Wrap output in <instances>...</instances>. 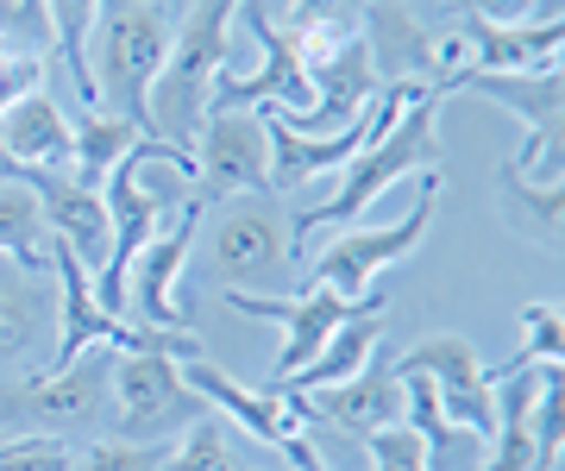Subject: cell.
<instances>
[{"instance_id": "cell-24", "label": "cell", "mask_w": 565, "mask_h": 471, "mask_svg": "<svg viewBox=\"0 0 565 471\" xmlns=\"http://www.w3.org/2000/svg\"><path fill=\"white\" fill-rule=\"evenodd\" d=\"M163 471H239L221 415H202L189 433H177V440H170V452H163Z\"/></svg>"}, {"instance_id": "cell-14", "label": "cell", "mask_w": 565, "mask_h": 471, "mask_svg": "<svg viewBox=\"0 0 565 471\" xmlns=\"http://www.w3.org/2000/svg\"><path fill=\"white\" fill-rule=\"evenodd\" d=\"M57 328V283L51 270H20L0 258V365H39Z\"/></svg>"}, {"instance_id": "cell-18", "label": "cell", "mask_w": 565, "mask_h": 471, "mask_svg": "<svg viewBox=\"0 0 565 471\" xmlns=\"http://www.w3.org/2000/svg\"><path fill=\"white\" fill-rule=\"evenodd\" d=\"M377 346H384V308H371V314H352V321H340L333 328V340H327L315 358H308L289 384H270V389H289V396H308V389H327V384H345V377H359L371 358H377Z\"/></svg>"}, {"instance_id": "cell-7", "label": "cell", "mask_w": 565, "mask_h": 471, "mask_svg": "<svg viewBox=\"0 0 565 471\" xmlns=\"http://www.w3.org/2000/svg\"><path fill=\"white\" fill-rule=\"evenodd\" d=\"M182 384L195 389L207 409L221 415V421H239L252 440H264L270 452H282V459H289V471H327L321 452H315V440H308L302 396H282V389H245L239 377H226L207 352L182 365Z\"/></svg>"}, {"instance_id": "cell-30", "label": "cell", "mask_w": 565, "mask_h": 471, "mask_svg": "<svg viewBox=\"0 0 565 471\" xmlns=\"http://www.w3.org/2000/svg\"><path fill=\"white\" fill-rule=\"evenodd\" d=\"M32 88H44V57H13V63H0V114L20 101V95H32Z\"/></svg>"}, {"instance_id": "cell-22", "label": "cell", "mask_w": 565, "mask_h": 471, "mask_svg": "<svg viewBox=\"0 0 565 471\" xmlns=\"http://www.w3.org/2000/svg\"><path fill=\"white\" fill-rule=\"evenodd\" d=\"M0 258L20 270H51V226L32 189H0Z\"/></svg>"}, {"instance_id": "cell-13", "label": "cell", "mask_w": 565, "mask_h": 471, "mask_svg": "<svg viewBox=\"0 0 565 471\" xmlns=\"http://www.w3.org/2000/svg\"><path fill=\"white\" fill-rule=\"evenodd\" d=\"M282 396H289V389H282ZM302 409H308V421H327V428L371 440V433L396 428L408 415V389H403V377H396L390 358H371V365H364L359 377H345V384L308 389Z\"/></svg>"}, {"instance_id": "cell-17", "label": "cell", "mask_w": 565, "mask_h": 471, "mask_svg": "<svg viewBox=\"0 0 565 471\" xmlns=\"http://www.w3.org/2000/svg\"><path fill=\"white\" fill-rule=\"evenodd\" d=\"M264 132H270V195L302 189V183H315V176H340L364 144H371L364 120L345 126V132H327V139H308V132H296L282 114H264Z\"/></svg>"}, {"instance_id": "cell-3", "label": "cell", "mask_w": 565, "mask_h": 471, "mask_svg": "<svg viewBox=\"0 0 565 471\" xmlns=\"http://www.w3.org/2000/svg\"><path fill=\"white\" fill-rule=\"evenodd\" d=\"M170 39H177L170 0H102V13H95L88 69H95L102 114L139 126L145 139H151V83L170 57Z\"/></svg>"}, {"instance_id": "cell-21", "label": "cell", "mask_w": 565, "mask_h": 471, "mask_svg": "<svg viewBox=\"0 0 565 471\" xmlns=\"http://www.w3.org/2000/svg\"><path fill=\"white\" fill-rule=\"evenodd\" d=\"M497 195H503V214H509V226L522 233V239H534L541 251H559L565 246V189H534V183H522L515 170H497Z\"/></svg>"}, {"instance_id": "cell-1", "label": "cell", "mask_w": 565, "mask_h": 471, "mask_svg": "<svg viewBox=\"0 0 565 471\" xmlns=\"http://www.w3.org/2000/svg\"><path fill=\"white\" fill-rule=\"evenodd\" d=\"M427 170H440V95L415 101L403 120L384 132V139L364 144L359 158L340 170V189H333V202L289 214V251H296V270L308 265V239H315V233L364 221V214L384 202L396 183H408V176H427Z\"/></svg>"}, {"instance_id": "cell-15", "label": "cell", "mask_w": 565, "mask_h": 471, "mask_svg": "<svg viewBox=\"0 0 565 471\" xmlns=\"http://www.w3.org/2000/svg\"><path fill=\"white\" fill-rule=\"evenodd\" d=\"M0 158L25 170H70L76 164V114H63L51 88H32L0 114Z\"/></svg>"}, {"instance_id": "cell-5", "label": "cell", "mask_w": 565, "mask_h": 471, "mask_svg": "<svg viewBox=\"0 0 565 471\" xmlns=\"http://www.w3.org/2000/svg\"><path fill=\"white\" fill-rule=\"evenodd\" d=\"M107 415H114V433H120V440L170 447L177 433H189L214 409L182 384V358H170V352H114Z\"/></svg>"}, {"instance_id": "cell-8", "label": "cell", "mask_w": 565, "mask_h": 471, "mask_svg": "<svg viewBox=\"0 0 565 471\" xmlns=\"http://www.w3.org/2000/svg\"><path fill=\"white\" fill-rule=\"evenodd\" d=\"M221 302L233 314H252V321H277L282 328V352H277V371H270V384H289L296 371L315 358V352L333 340L340 321L352 314H371V308H390L384 289H364V296H333V289H315L302 283L296 296H264V289H221Z\"/></svg>"}, {"instance_id": "cell-26", "label": "cell", "mask_w": 565, "mask_h": 471, "mask_svg": "<svg viewBox=\"0 0 565 471\" xmlns=\"http://www.w3.org/2000/svg\"><path fill=\"white\" fill-rule=\"evenodd\" d=\"M0 471H76V447L51 433H13L0 440Z\"/></svg>"}, {"instance_id": "cell-23", "label": "cell", "mask_w": 565, "mask_h": 471, "mask_svg": "<svg viewBox=\"0 0 565 471\" xmlns=\"http://www.w3.org/2000/svg\"><path fill=\"white\" fill-rule=\"evenodd\" d=\"M534 365H565V314H559V302H527L522 308V346L490 371V384H503V377L534 371Z\"/></svg>"}, {"instance_id": "cell-2", "label": "cell", "mask_w": 565, "mask_h": 471, "mask_svg": "<svg viewBox=\"0 0 565 471\" xmlns=\"http://www.w3.org/2000/svg\"><path fill=\"white\" fill-rule=\"evenodd\" d=\"M239 0H189L170 39L158 83H151V144H170L195 158V139L214 107V83L226 76V32H233Z\"/></svg>"}, {"instance_id": "cell-6", "label": "cell", "mask_w": 565, "mask_h": 471, "mask_svg": "<svg viewBox=\"0 0 565 471\" xmlns=\"http://www.w3.org/2000/svg\"><path fill=\"white\" fill-rule=\"evenodd\" d=\"M434 207H440V170H427V176H422L415 207H408L403 221H390V226H352V233H340V239H333L315 265H302V283L333 289V296H364V289H377V277H384V270H396L408 251L427 239ZM302 283H296V289H302Z\"/></svg>"}, {"instance_id": "cell-31", "label": "cell", "mask_w": 565, "mask_h": 471, "mask_svg": "<svg viewBox=\"0 0 565 471\" xmlns=\"http://www.w3.org/2000/svg\"><path fill=\"white\" fill-rule=\"evenodd\" d=\"M13 7H25V13H44V7H39V0H13Z\"/></svg>"}, {"instance_id": "cell-16", "label": "cell", "mask_w": 565, "mask_h": 471, "mask_svg": "<svg viewBox=\"0 0 565 471\" xmlns=\"http://www.w3.org/2000/svg\"><path fill=\"white\" fill-rule=\"evenodd\" d=\"M459 25L471 69L490 76H534V69H559L565 51V20H527V25H484V20H452ZM465 83V76H459Z\"/></svg>"}, {"instance_id": "cell-28", "label": "cell", "mask_w": 565, "mask_h": 471, "mask_svg": "<svg viewBox=\"0 0 565 471\" xmlns=\"http://www.w3.org/2000/svg\"><path fill=\"white\" fill-rule=\"evenodd\" d=\"M364 459H371V471H427V452H422V440H415L408 421L371 433V440H364Z\"/></svg>"}, {"instance_id": "cell-12", "label": "cell", "mask_w": 565, "mask_h": 471, "mask_svg": "<svg viewBox=\"0 0 565 471\" xmlns=\"http://www.w3.org/2000/svg\"><path fill=\"white\" fill-rule=\"evenodd\" d=\"M396 371H403V377L422 371L427 384H434V396H440L446 421L465 428V433H478L490 447V433H497V384H490V365L465 346L459 333H427L415 352L396 358Z\"/></svg>"}, {"instance_id": "cell-34", "label": "cell", "mask_w": 565, "mask_h": 471, "mask_svg": "<svg viewBox=\"0 0 565 471\" xmlns=\"http://www.w3.org/2000/svg\"><path fill=\"white\" fill-rule=\"evenodd\" d=\"M170 7H177V0H170Z\"/></svg>"}, {"instance_id": "cell-10", "label": "cell", "mask_w": 565, "mask_h": 471, "mask_svg": "<svg viewBox=\"0 0 565 471\" xmlns=\"http://www.w3.org/2000/svg\"><path fill=\"white\" fill-rule=\"evenodd\" d=\"M202 221H207V202L195 195V202L177 207L170 226L132 258V270H126V314H132V328H145V333H195L189 308L177 302V283H182V270H189V251H195Z\"/></svg>"}, {"instance_id": "cell-19", "label": "cell", "mask_w": 565, "mask_h": 471, "mask_svg": "<svg viewBox=\"0 0 565 471\" xmlns=\"http://www.w3.org/2000/svg\"><path fill=\"white\" fill-rule=\"evenodd\" d=\"M39 7H44V25H51V51L63 57V69H70L82 107L102 114L95 69H88V39H95V13H102V0H39Z\"/></svg>"}, {"instance_id": "cell-27", "label": "cell", "mask_w": 565, "mask_h": 471, "mask_svg": "<svg viewBox=\"0 0 565 471\" xmlns=\"http://www.w3.org/2000/svg\"><path fill=\"white\" fill-rule=\"evenodd\" d=\"M170 447H139V440H95L88 452H76V471H163Z\"/></svg>"}, {"instance_id": "cell-4", "label": "cell", "mask_w": 565, "mask_h": 471, "mask_svg": "<svg viewBox=\"0 0 565 471\" xmlns=\"http://www.w3.org/2000/svg\"><path fill=\"white\" fill-rule=\"evenodd\" d=\"M107 377H114V346L82 352L70 371H32L25 384H13L0 396V433H51L70 440L95 433L107 421Z\"/></svg>"}, {"instance_id": "cell-32", "label": "cell", "mask_w": 565, "mask_h": 471, "mask_svg": "<svg viewBox=\"0 0 565 471\" xmlns=\"http://www.w3.org/2000/svg\"><path fill=\"white\" fill-rule=\"evenodd\" d=\"M384 7H408V0H384ZM446 7H452V0H446Z\"/></svg>"}, {"instance_id": "cell-20", "label": "cell", "mask_w": 565, "mask_h": 471, "mask_svg": "<svg viewBox=\"0 0 565 471\" xmlns=\"http://www.w3.org/2000/svg\"><path fill=\"white\" fill-rule=\"evenodd\" d=\"M139 144H145L139 126L114 120V114H82V120H76V164H70V176H76L82 189H95V195H102V183L126 164V158H132V151H139Z\"/></svg>"}, {"instance_id": "cell-29", "label": "cell", "mask_w": 565, "mask_h": 471, "mask_svg": "<svg viewBox=\"0 0 565 471\" xmlns=\"http://www.w3.org/2000/svg\"><path fill=\"white\" fill-rule=\"evenodd\" d=\"M452 20H484V25H527L546 20L541 0H452Z\"/></svg>"}, {"instance_id": "cell-33", "label": "cell", "mask_w": 565, "mask_h": 471, "mask_svg": "<svg viewBox=\"0 0 565 471\" xmlns=\"http://www.w3.org/2000/svg\"><path fill=\"white\" fill-rule=\"evenodd\" d=\"M0 440H7V433H0Z\"/></svg>"}, {"instance_id": "cell-9", "label": "cell", "mask_w": 565, "mask_h": 471, "mask_svg": "<svg viewBox=\"0 0 565 471\" xmlns=\"http://www.w3.org/2000/svg\"><path fill=\"white\" fill-rule=\"evenodd\" d=\"M207 258H214L221 289H252V283H270V277H289L296 251H289V214H282V202L270 189L221 202V226L207 239Z\"/></svg>"}, {"instance_id": "cell-11", "label": "cell", "mask_w": 565, "mask_h": 471, "mask_svg": "<svg viewBox=\"0 0 565 471\" xmlns=\"http://www.w3.org/2000/svg\"><path fill=\"white\" fill-rule=\"evenodd\" d=\"M270 189V132L258 107H214L195 139V195L207 207Z\"/></svg>"}, {"instance_id": "cell-25", "label": "cell", "mask_w": 565, "mask_h": 471, "mask_svg": "<svg viewBox=\"0 0 565 471\" xmlns=\"http://www.w3.org/2000/svg\"><path fill=\"white\" fill-rule=\"evenodd\" d=\"M565 447V365H541V384H534V452H541V471L559 465Z\"/></svg>"}]
</instances>
